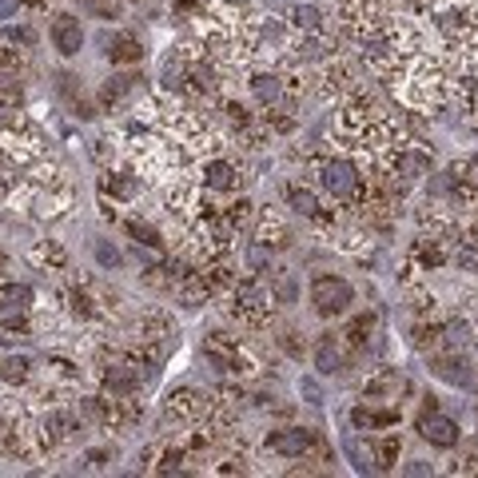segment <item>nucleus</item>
<instances>
[{
  "label": "nucleus",
  "mask_w": 478,
  "mask_h": 478,
  "mask_svg": "<svg viewBox=\"0 0 478 478\" xmlns=\"http://www.w3.org/2000/svg\"><path fill=\"white\" fill-rule=\"evenodd\" d=\"M311 172H315L319 183H323L339 204H355L358 191H363V183H367L363 168L351 164L347 155H315V160H311Z\"/></svg>",
  "instance_id": "nucleus-1"
},
{
  "label": "nucleus",
  "mask_w": 478,
  "mask_h": 478,
  "mask_svg": "<svg viewBox=\"0 0 478 478\" xmlns=\"http://www.w3.org/2000/svg\"><path fill=\"white\" fill-rule=\"evenodd\" d=\"M232 299H235V315L243 319V323H252V327H260V323H268V315H271V291L263 288L260 279H243V283H235L232 288Z\"/></svg>",
  "instance_id": "nucleus-2"
},
{
  "label": "nucleus",
  "mask_w": 478,
  "mask_h": 478,
  "mask_svg": "<svg viewBox=\"0 0 478 478\" xmlns=\"http://www.w3.org/2000/svg\"><path fill=\"white\" fill-rule=\"evenodd\" d=\"M351 299H355V288L347 279H339V275H319V279L311 283V303H315V311L323 319L343 315V311L351 307Z\"/></svg>",
  "instance_id": "nucleus-3"
},
{
  "label": "nucleus",
  "mask_w": 478,
  "mask_h": 478,
  "mask_svg": "<svg viewBox=\"0 0 478 478\" xmlns=\"http://www.w3.org/2000/svg\"><path fill=\"white\" fill-rule=\"evenodd\" d=\"M211 394L204 391H196V387H180V391H172L168 394V403H164V419H176V422H204L208 419V411H211Z\"/></svg>",
  "instance_id": "nucleus-4"
},
{
  "label": "nucleus",
  "mask_w": 478,
  "mask_h": 478,
  "mask_svg": "<svg viewBox=\"0 0 478 478\" xmlns=\"http://www.w3.org/2000/svg\"><path fill=\"white\" fill-rule=\"evenodd\" d=\"M183 463H188V450H183V443H172V438H160L148 450H140V466L148 474H176L183 471Z\"/></svg>",
  "instance_id": "nucleus-5"
},
{
  "label": "nucleus",
  "mask_w": 478,
  "mask_h": 478,
  "mask_svg": "<svg viewBox=\"0 0 478 478\" xmlns=\"http://www.w3.org/2000/svg\"><path fill=\"white\" fill-rule=\"evenodd\" d=\"M315 430L307 427H283V430H271L268 435V450L279 458H307L315 450Z\"/></svg>",
  "instance_id": "nucleus-6"
},
{
  "label": "nucleus",
  "mask_w": 478,
  "mask_h": 478,
  "mask_svg": "<svg viewBox=\"0 0 478 478\" xmlns=\"http://www.w3.org/2000/svg\"><path fill=\"white\" fill-rule=\"evenodd\" d=\"M199 188L208 191H235L239 188V168L224 155H208L199 164Z\"/></svg>",
  "instance_id": "nucleus-7"
},
{
  "label": "nucleus",
  "mask_w": 478,
  "mask_h": 478,
  "mask_svg": "<svg viewBox=\"0 0 478 478\" xmlns=\"http://www.w3.org/2000/svg\"><path fill=\"white\" fill-rule=\"evenodd\" d=\"M419 435L427 438L430 447H455L458 443V422L447 419V415H438V411H422Z\"/></svg>",
  "instance_id": "nucleus-8"
},
{
  "label": "nucleus",
  "mask_w": 478,
  "mask_h": 478,
  "mask_svg": "<svg viewBox=\"0 0 478 478\" xmlns=\"http://www.w3.org/2000/svg\"><path fill=\"white\" fill-rule=\"evenodd\" d=\"M52 49H57L60 57H76V52L84 49V29H80L76 16L60 13L57 21H52Z\"/></svg>",
  "instance_id": "nucleus-9"
},
{
  "label": "nucleus",
  "mask_w": 478,
  "mask_h": 478,
  "mask_svg": "<svg viewBox=\"0 0 478 478\" xmlns=\"http://www.w3.org/2000/svg\"><path fill=\"white\" fill-rule=\"evenodd\" d=\"M430 375H438V379H447L450 387H474V375H471V363H466L463 355H435L430 358Z\"/></svg>",
  "instance_id": "nucleus-10"
},
{
  "label": "nucleus",
  "mask_w": 478,
  "mask_h": 478,
  "mask_svg": "<svg viewBox=\"0 0 478 478\" xmlns=\"http://www.w3.org/2000/svg\"><path fill=\"white\" fill-rule=\"evenodd\" d=\"M252 92H255V100H260L263 108H288V96H283V76H279V72H268V68L252 72ZM288 112H291V108H288Z\"/></svg>",
  "instance_id": "nucleus-11"
},
{
  "label": "nucleus",
  "mask_w": 478,
  "mask_h": 478,
  "mask_svg": "<svg viewBox=\"0 0 478 478\" xmlns=\"http://www.w3.org/2000/svg\"><path fill=\"white\" fill-rule=\"evenodd\" d=\"M343 363H347V347H343V339L331 331V335H319V343H315V367H319V375H335V371H343Z\"/></svg>",
  "instance_id": "nucleus-12"
},
{
  "label": "nucleus",
  "mask_w": 478,
  "mask_h": 478,
  "mask_svg": "<svg viewBox=\"0 0 478 478\" xmlns=\"http://www.w3.org/2000/svg\"><path fill=\"white\" fill-rule=\"evenodd\" d=\"M140 88H144L140 76H132V72H128V76H108L104 88H100V104H104V108H120L124 100L140 96Z\"/></svg>",
  "instance_id": "nucleus-13"
},
{
  "label": "nucleus",
  "mask_w": 478,
  "mask_h": 478,
  "mask_svg": "<svg viewBox=\"0 0 478 478\" xmlns=\"http://www.w3.org/2000/svg\"><path fill=\"white\" fill-rule=\"evenodd\" d=\"M29 263L32 268H40V271H68V252L57 243V239H40V243L29 252Z\"/></svg>",
  "instance_id": "nucleus-14"
},
{
  "label": "nucleus",
  "mask_w": 478,
  "mask_h": 478,
  "mask_svg": "<svg viewBox=\"0 0 478 478\" xmlns=\"http://www.w3.org/2000/svg\"><path fill=\"white\" fill-rule=\"evenodd\" d=\"M140 176H128V172H108L104 180H100V191H104V196H112L116 204H128V199H136L140 196Z\"/></svg>",
  "instance_id": "nucleus-15"
},
{
  "label": "nucleus",
  "mask_w": 478,
  "mask_h": 478,
  "mask_svg": "<svg viewBox=\"0 0 478 478\" xmlns=\"http://www.w3.org/2000/svg\"><path fill=\"white\" fill-rule=\"evenodd\" d=\"M255 243H263V247H288L291 243L288 224H283L279 216H271V211H263V216H260V232H255Z\"/></svg>",
  "instance_id": "nucleus-16"
},
{
  "label": "nucleus",
  "mask_w": 478,
  "mask_h": 478,
  "mask_svg": "<svg viewBox=\"0 0 478 478\" xmlns=\"http://www.w3.org/2000/svg\"><path fill=\"white\" fill-rule=\"evenodd\" d=\"M351 422L358 430H387L399 422V411H371V407H355L351 411Z\"/></svg>",
  "instance_id": "nucleus-17"
},
{
  "label": "nucleus",
  "mask_w": 478,
  "mask_h": 478,
  "mask_svg": "<svg viewBox=\"0 0 478 478\" xmlns=\"http://www.w3.org/2000/svg\"><path fill=\"white\" fill-rule=\"evenodd\" d=\"M399 387H403V379H399V375H394V371H379L375 379H367V383H363V399H367V403L391 399V394L399 391Z\"/></svg>",
  "instance_id": "nucleus-18"
},
{
  "label": "nucleus",
  "mask_w": 478,
  "mask_h": 478,
  "mask_svg": "<svg viewBox=\"0 0 478 478\" xmlns=\"http://www.w3.org/2000/svg\"><path fill=\"white\" fill-rule=\"evenodd\" d=\"M29 375H32V358L29 355H4V358H0V379H4L8 387L29 383Z\"/></svg>",
  "instance_id": "nucleus-19"
},
{
  "label": "nucleus",
  "mask_w": 478,
  "mask_h": 478,
  "mask_svg": "<svg viewBox=\"0 0 478 478\" xmlns=\"http://www.w3.org/2000/svg\"><path fill=\"white\" fill-rule=\"evenodd\" d=\"M288 204L296 208L299 216H307V219H315V211H319L315 191H311V188H303V183H288Z\"/></svg>",
  "instance_id": "nucleus-20"
},
{
  "label": "nucleus",
  "mask_w": 478,
  "mask_h": 478,
  "mask_svg": "<svg viewBox=\"0 0 478 478\" xmlns=\"http://www.w3.org/2000/svg\"><path fill=\"white\" fill-rule=\"evenodd\" d=\"M375 450V466H383V471H391L394 463H399V455H403V438L399 435H383L379 443L371 447Z\"/></svg>",
  "instance_id": "nucleus-21"
},
{
  "label": "nucleus",
  "mask_w": 478,
  "mask_h": 478,
  "mask_svg": "<svg viewBox=\"0 0 478 478\" xmlns=\"http://www.w3.org/2000/svg\"><path fill=\"white\" fill-rule=\"evenodd\" d=\"M291 29L296 32H319L323 29V13L315 4H296L291 8Z\"/></svg>",
  "instance_id": "nucleus-22"
},
{
  "label": "nucleus",
  "mask_w": 478,
  "mask_h": 478,
  "mask_svg": "<svg viewBox=\"0 0 478 478\" xmlns=\"http://www.w3.org/2000/svg\"><path fill=\"white\" fill-rule=\"evenodd\" d=\"M371 327H375L371 315H358V319H351V323L339 331V339H343V347H363L367 339H371Z\"/></svg>",
  "instance_id": "nucleus-23"
},
{
  "label": "nucleus",
  "mask_w": 478,
  "mask_h": 478,
  "mask_svg": "<svg viewBox=\"0 0 478 478\" xmlns=\"http://www.w3.org/2000/svg\"><path fill=\"white\" fill-rule=\"evenodd\" d=\"M128 235L136 239L140 247H152V252H160L164 247V235H160V227H152V224H140V219H128Z\"/></svg>",
  "instance_id": "nucleus-24"
},
{
  "label": "nucleus",
  "mask_w": 478,
  "mask_h": 478,
  "mask_svg": "<svg viewBox=\"0 0 478 478\" xmlns=\"http://www.w3.org/2000/svg\"><path fill=\"white\" fill-rule=\"evenodd\" d=\"M443 339H447V347L450 351H463L466 343H471V319H450V323L443 327Z\"/></svg>",
  "instance_id": "nucleus-25"
},
{
  "label": "nucleus",
  "mask_w": 478,
  "mask_h": 478,
  "mask_svg": "<svg viewBox=\"0 0 478 478\" xmlns=\"http://www.w3.org/2000/svg\"><path fill=\"white\" fill-rule=\"evenodd\" d=\"M108 57H112V64H136V60H144V44L124 36V40H116L112 49H108Z\"/></svg>",
  "instance_id": "nucleus-26"
},
{
  "label": "nucleus",
  "mask_w": 478,
  "mask_h": 478,
  "mask_svg": "<svg viewBox=\"0 0 478 478\" xmlns=\"http://www.w3.org/2000/svg\"><path fill=\"white\" fill-rule=\"evenodd\" d=\"M343 455L355 463V471H375V450L363 447L358 438H343Z\"/></svg>",
  "instance_id": "nucleus-27"
},
{
  "label": "nucleus",
  "mask_w": 478,
  "mask_h": 478,
  "mask_svg": "<svg viewBox=\"0 0 478 478\" xmlns=\"http://www.w3.org/2000/svg\"><path fill=\"white\" fill-rule=\"evenodd\" d=\"M96 263L104 271H116V268H124V252L116 243H108V239H96Z\"/></svg>",
  "instance_id": "nucleus-28"
},
{
  "label": "nucleus",
  "mask_w": 478,
  "mask_h": 478,
  "mask_svg": "<svg viewBox=\"0 0 478 478\" xmlns=\"http://www.w3.org/2000/svg\"><path fill=\"white\" fill-rule=\"evenodd\" d=\"M24 92L16 84H0V112H21Z\"/></svg>",
  "instance_id": "nucleus-29"
},
{
  "label": "nucleus",
  "mask_w": 478,
  "mask_h": 478,
  "mask_svg": "<svg viewBox=\"0 0 478 478\" xmlns=\"http://www.w3.org/2000/svg\"><path fill=\"white\" fill-rule=\"evenodd\" d=\"M275 339H279V347H283V351H288L291 358H303V351H307V343L299 339V331H283V335H275Z\"/></svg>",
  "instance_id": "nucleus-30"
},
{
  "label": "nucleus",
  "mask_w": 478,
  "mask_h": 478,
  "mask_svg": "<svg viewBox=\"0 0 478 478\" xmlns=\"http://www.w3.org/2000/svg\"><path fill=\"white\" fill-rule=\"evenodd\" d=\"M268 263H271V247H263V243H255L252 247V252H247V268H252V271H268Z\"/></svg>",
  "instance_id": "nucleus-31"
},
{
  "label": "nucleus",
  "mask_w": 478,
  "mask_h": 478,
  "mask_svg": "<svg viewBox=\"0 0 478 478\" xmlns=\"http://www.w3.org/2000/svg\"><path fill=\"white\" fill-rule=\"evenodd\" d=\"M455 263H458V271H478V247L463 243V247L455 252Z\"/></svg>",
  "instance_id": "nucleus-32"
},
{
  "label": "nucleus",
  "mask_w": 478,
  "mask_h": 478,
  "mask_svg": "<svg viewBox=\"0 0 478 478\" xmlns=\"http://www.w3.org/2000/svg\"><path fill=\"white\" fill-rule=\"evenodd\" d=\"M296 296H299V291H296V283H291L288 275H279V279H275L271 299H275V303H296Z\"/></svg>",
  "instance_id": "nucleus-33"
},
{
  "label": "nucleus",
  "mask_w": 478,
  "mask_h": 478,
  "mask_svg": "<svg viewBox=\"0 0 478 478\" xmlns=\"http://www.w3.org/2000/svg\"><path fill=\"white\" fill-rule=\"evenodd\" d=\"M76 4H84V8H92L96 16H116V0H76Z\"/></svg>",
  "instance_id": "nucleus-34"
},
{
  "label": "nucleus",
  "mask_w": 478,
  "mask_h": 478,
  "mask_svg": "<svg viewBox=\"0 0 478 478\" xmlns=\"http://www.w3.org/2000/svg\"><path fill=\"white\" fill-rule=\"evenodd\" d=\"M4 40H8V44H24V49H29V44L36 40V36H32V32L21 24V29H8V32H4Z\"/></svg>",
  "instance_id": "nucleus-35"
},
{
  "label": "nucleus",
  "mask_w": 478,
  "mask_h": 478,
  "mask_svg": "<svg viewBox=\"0 0 478 478\" xmlns=\"http://www.w3.org/2000/svg\"><path fill=\"white\" fill-rule=\"evenodd\" d=\"M299 394H307V403H323V391L315 379H299Z\"/></svg>",
  "instance_id": "nucleus-36"
},
{
  "label": "nucleus",
  "mask_w": 478,
  "mask_h": 478,
  "mask_svg": "<svg viewBox=\"0 0 478 478\" xmlns=\"http://www.w3.org/2000/svg\"><path fill=\"white\" fill-rule=\"evenodd\" d=\"M24 0H0V21H8V16H16V8H21Z\"/></svg>",
  "instance_id": "nucleus-37"
},
{
  "label": "nucleus",
  "mask_w": 478,
  "mask_h": 478,
  "mask_svg": "<svg viewBox=\"0 0 478 478\" xmlns=\"http://www.w3.org/2000/svg\"><path fill=\"white\" fill-rule=\"evenodd\" d=\"M16 64V49H8V44H0V68H13Z\"/></svg>",
  "instance_id": "nucleus-38"
},
{
  "label": "nucleus",
  "mask_w": 478,
  "mask_h": 478,
  "mask_svg": "<svg viewBox=\"0 0 478 478\" xmlns=\"http://www.w3.org/2000/svg\"><path fill=\"white\" fill-rule=\"evenodd\" d=\"M403 471H407V474H430V463H422V458H415V463H407Z\"/></svg>",
  "instance_id": "nucleus-39"
},
{
  "label": "nucleus",
  "mask_w": 478,
  "mask_h": 478,
  "mask_svg": "<svg viewBox=\"0 0 478 478\" xmlns=\"http://www.w3.org/2000/svg\"><path fill=\"white\" fill-rule=\"evenodd\" d=\"M88 463L92 466H104L108 463V450H88Z\"/></svg>",
  "instance_id": "nucleus-40"
},
{
  "label": "nucleus",
  "mask_w": 478,
  "mask_h": 478,
  "mask_svg": "<svg viewBox=\"0 0 478 478\" xmlns=\"http://www.w3.org/2000/svg\"><path fill=\"white\" fill-rule=\"evenodd\" d=\"M24 4H32V8H44V4H49V0H24Z\"/></svg>",
  "instance_id": "nucleus-41"
},
{
  "label": "nucleus",
  "mask_w": 478,
  "mask_h": 478,
  "mask_svg": "<svg viewBox=\"0 0 478 478\" xmlns=\"http://www.w3.org/2000/svg\"><path fill=\"white\" fill-rule=\"evenodd\" d=\"M4 268H8V255H0V275H4Z\"/></svg>",
  "instance_id": "nucleus-42"
}]
</instances>
